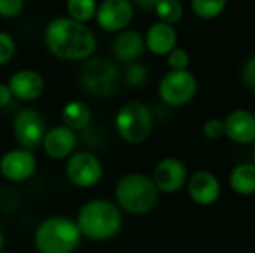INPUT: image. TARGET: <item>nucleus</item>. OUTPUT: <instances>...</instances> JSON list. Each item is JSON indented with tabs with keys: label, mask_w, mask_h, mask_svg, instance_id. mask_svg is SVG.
Instances as JSON below:
<instances>
[{
	"label": "nucleus",
	"mask_w": 255,
	"mask_h": 253,
	"mask_svg": "<svg viewBox=\"0 0 255 253\" xmlns=\"http://www.w3.org/2000/svg\"><path fill=\"white\" fill-rule=\"evenodd\" d=\"M45 45L58 60L84 61L90 60L96 51L97 40L87 24L69 16H58L45 27Z\"/></svg>",
	"instance_id": "f257e3e1"
},
{
	"label": "nucleus",
	"mask_w": 255,
	"mask_h": 253,
	"mask_svg": "<svg viewBox=\"0 0 255 253\" xmlns=\"http://www.w3.org/2000/svg\"><path fill=\"white\" fill-rule=\"evenodd\" d=\"M82 239L103 243L114 240L123 230L124 216L115 201L93 198L81 206L75 218Z\"/></svg>",
	"instance_id": "f03ea898"
},
{
	"label": "nucleus",
	"mask_w": 255,
	"mask_h": 253,
	"mask_svg": "<svg viewBox=\"0 0 255 253\" xmlns=\"http://www.w3.org/2000/svg\"><path fill=\"white\" fill-rule=\"evenodd\" d=\"M82 242L76 221L64 215H52L37 224L33 246L37 253H75Z\"/></svg>",
	"instance_id": "7ed1b4c3"
},
{
	"label": "nucleus",
	"mask_w": 255,
	"mask_h": 253,
	"mask_svg": "<svg viewBox=\"0 0 255 253\" xmlns=\"http://www.w3.org/2000/svg\"><path fill=\"white\" fill-rule=\"evenodd\" d=\"M160 197L152 177L143 173H127L115 185L114 201L123 213L142 216L149 213Z\"/></svg>",
	"instance_id": "20e7f679"
},
{
	"label": "nucleus",
	"mask_w": 255,
	"mask_h": 253,
	"mask_svg": "<svg viewBox=\"0 0 255 253\" xmlns=\"http://www.w3.org/2000/svg\"><path fill=\"white\" fill-rule=\"evenodd\" d=\"M115 131L128 145L143 143L152 131V112L143 101L133 100L123 104L115 113Z\"/></svg>",
	"instance_id": "39448f33"
},
{
	"label": "nucleus",
	"mask_w": 255,
	"mask_h": 253,
	"mask_svg": "<svg viewBox=\"0 0 255 253\" xmlns=\"http://www.w3.org/2000/svg\"><path fill=\"white\" fill-rule=\"evenodd\" d=\"M120 81L117 66L105 58L91 57L85 61L81 72V84L94 97H109L115 92Z\"/></svg>",
	"instance_id": "423d86ee"
},
{
	"label": "nucleus",
	"mask_w": 255,
	"mask_h": 253,
	"mask_svg": "<svg viewBox=\"0 0 255 253\" xmlns=\"http://www.w3.org/2000/svg\"><path fill=\"white\" fill-rule=\"evenodd\" d=\"M103 164L90 151H76L64 161V174L69 183L81 189L97 186L103 179Z\"/></svg>",
	"instance_id": "0eeeda50"
},
{
	"label": "nucleus",
	"mask_w": 255,
	"mask_h": 253,
	"mask_svg": "<svg viewBox=\"0 0 255 253\" xmlns=\"http://www.w3.org/2000/svg\"><path fill=\"white\" fill-rule=\"evenodd\" d=\"M48 128L46 118L34 107H22L12 118V134L18 148H40Z\"/></svg>",
	"instance_id": "6e6552de"
},
{
	"label": "nucleus",
	"mask_w": 255,
	"mask_h": 253,
	"mask_svg": "<svg viewBox=\"0 0 255 253\" xmlns=\"http://www.w3.org/2000/svg\"><path fill=\"white\" fill-rule=\"evenodd\" d=\"M197 92V79L190 70L167 72L158 85L161 101L170 107H181L190 103Z\"/></svg>",
	"instance_id": "1a4fd4ad"
},
{
	"label": "nucleus",
	"mask_w": 255,
	"mask_h": 253,
	"mask_svg": "<svg viewBox=\"0 0 255 253\" xmlns=\"http://www.w3.org/2000/svg\"><path fill=\"white\" fill-rule=\"evenodd\" d=\"M37 171V158L34 151L13 148L0 157V176L9 183H24Z\"/></svg>",
	"instance_id": "9d476101"
},
{
	"label": "nucleus",
	"mask_w": 255,
	"mask_h": 253,
	"mask_svg": "<svg viewBox=\"0 0 255 253\" xmlns=\"http://www.w3.org/2000/svg\"><path fill=\"white\" fill-rule=\"evenodd\" d=\"M152 180L160 192L176 194L188 183V169L185 163L176 157H167L157 163Z\"/></svg>",
	"instance_id": "9b49d317"
},
{
	"label": "nucleus",
	"mask_w": 255,
	"mask_h": 253,
	"mask_svg": "<svg viewBox=\"0 0 255 253\" xmlns=\"http://www.w3.org/2000/svg\"><path fill=\"white\" fill-rule=\"evenodd\" d=\"M76 146L78 133L63 124L49 127L40 145L45 155L54 161H66L76 152Z\"/></svg>",
	"instance_id": "f8f14e48"
},
{
	"label": "nucleus",
	"mask_w": 255,
	"mask_h": 253,
	"mask_svg": "<svg viewBox=\"0 0 255 253\" xmlns=\"http://www.w3.org/2000/svg\"><path fill=\"white\" fill-rule=\"evenodd\" d=\"M12 91L15 100L22 103H31L39 100L46 89V82L43 76L31 69H21L12 73L6 82Z\"/></svg>",
	"instance_id": "ddd939ff"
},
{
	"label": "nucleus",
	"mask_w": 255,
	"mask_h": 253,
	"mask_svg": "<svg viewBox=\"0 0 255 253\" xmlns=\"http://www.w3.org/2000/svg\"><path fill=\"white\" fill-rule=\"evenodd\" d=\"M134 6L130 0H103L96 12V21L105 31H121L130 24Z\"/></svg>",
	"instance_id": "4468645a"
},
{
	"label": "nucleus",
	"mask_w": 255,
	"mask_h": 253,
	"mask_svg": "<svg viewBox=\"0 0 255 253\" xmlns=\"http://www.w3.org/2000/svg\"><path fill=\"white\" fill-rule=\"evenodd\" d=\"M187 191L194 204L209 207L214 206L221 197V182L214 173L199 170L188 177Z\"/></svg>",
	"instance_id": "2eb2a0df"
},
{
	"label": "nucleus",
	"mask_w": 255,
	"mask_h": 253,
	"mask_svg": "<svg viewBox=\"0 0 255 253\" xmlns=\"http://www.w3.org/2000/svg\"><path fill=\"white\" fill-rule=\"evenodd\" d=\"M226 137L238 145L255 143V113L248 109H235L224 118Z\"/></svg>",
	"instance_id": "dca6fc26"
},
{
	"label": "nucleus",
	"mask_w": 255,
	"mask_h": 253,
	"mask_svg": "<svg viewBox=\"0 0 255 253\" xmlns=\"http://www.w3.org/2000/svg\"><path fill=\"white\" fill-rule=\"evenodd\" d=\"M178 34L173 25L166 22H154L145 36V45L154 55H167L176 48Z\"/></svg>",
	"instance_id": "f3484780"
},
{
	"label": "nucleus",
	"mask_w": 255,
	"mask_h": 253,
	"mask_svg": "<svg viewBox=\"0 0 255 253\" xmlns=\"http://www.w3.org/2000/svg\"><path fill=\"white\" fill-rule=\"evenodd\" d=\"M146 45L145 37L136 30L121 31L114 42V54L126 63H134L143 54Z\"/></svg>",
	"instance_id": "a211bd4d"
},
{
	"label": "nucleus",
	"mask_w": 255,
	"mask_h": 253,
	"mask_svg": "<svg viewBox=\"0 0 255 253\" xmlns=\"http://www.w3.org/2000/svg\"><path fill=\"white\" fill-rule=\"evenodd\" d=\"M60 119L61 124L67 128L73 130L75 133H81L90 127L93 121V112L85 101L70 100L63 106L60 112Z\"/></svg>",
	"instance_id": "6ab92c4d"
},
{
	"label": "nucleus",
	"mask_w": 255,
	"mask_h": 253,
	"mask_svg": "<svg viewBox=\"0 0 255 253\" xmlns=\"http://www.w3.org/2000/svg\"><path fill=\"white\" fill-rule=\"evenodd\" d=\"M230 188L242 197L255 194V163L238 164L229 176Z\"/></svg>",
	"instance_id": "aec40b11"
},
{
	"label": "nucleus",
	"mask_w": 255,
	"mask_h": 253,
	"mask_svg": "<svg viewBox=\"0 0 255 253\" xmlns=\"http://www.w3.org/2000/svg\"><path fill=\"white\" fill-rule=\"evenodd\" d=\"M66 7H67L69 18L87 24L90 19L96 18L99 4L96 0H67Z\"/></svg>",
	"instance_id": "412c9836"
},
{
	"label": "nucleus",
	"mask_w": 255,
	"mask_h": 253,
	"mask_svg": "<svg viewBox=\"0 0 255 253\" xmlns=\"http://www.w3.org/2000/svg\"><path fill=\"white\" fill-rule=\"evenodd\" d=\"M154 12L161 22L173 25L184 16V6L179 0H158Z\"/></svg>",
	"instance_id": "4be33fe9"
},
{
	"label": "nucleus",
	"mask_w": 255,
	"mask_h": 253,
	"mask_svg": "<svg viewBox=\"0 0 255 253\" xmlns=\"http://www.w3.org/2000/svg\"><path fill=\"white\" fill-rule=\"evenodd\" d=\"M227 6V0H191L193 12L202 19H214L220 16Z\"/></svg>",
	"instance_id": "5701e85b"
},
{
	"label": "nucleus",
	"mask_w": 255,
	"mask_h": 253,
	"mask_svg": "<svg viewBox=\"0 0 255 253\" xmlns=\"http://www.w3.org/2000/svg\"><path fill=\"white\" fill-rule=\"evenodd\" d=\"M146 78H148V70L145 69V66L139 63H131L124 73V81L130 86H142L146 82Z\"/></svg>",
	"instance_id": "b1692460"
},
{
	"label": "nucleus",
	"mask_w": 255,
	"mask_h": 253,
	"mask_svg": "<svg viewBox=\"0 0 255 253\" xmlns=\"http://www.w3.org/2000/svg\"><path fill=\"white\" fill-rule=\"evenodd\" d=\"M166 57H167V66L170 67V70H173V72L188 70V66H190V54L185 49L175 48Z\"/></svg>",
	"instance_id": "393cba45"
},
{
	"label": "nucleus",
	"mask_w": 255,
	"mask_h": 253,
	"mask_svg": "<svg viewBox=\"0 0 255 253\" xmlns=\"http://www.w3.org/2000/svg\"><path fill=\"white\" fill-rule=\"evenodd\" d=\"M202 133L206 139L209 140H218L226 137V125H224V119L220 118H209L208 121H205L203 127H202Z\"/></svg>",
	"instance_id": "a878e982"
},
{
	"label": "nucleus",
	"mask_w": 255,
	"mask_h": 253,
	"mask_svg": "<svg viewBox=\"0 0 255 253\" xmlns=\"http://www.w3.org/2000/svg\"><path fill=\"white\" fill-rule=\"evenodd\" d=\"M16 51V45L13 37L6 33V31H0V66L7 64Z\"/></svg>",
	"instance_id": "bb28decb"
},
{
	"label": "nucleus",
	"mask_w": 255,
	"mask_h": 253,
	"mask_svg": "<svg viewBox=\"0 0 255 253\" xmlns=\"http://www.w3.org/2000/svg\"><path fill=\"white\" fill-rule=\"evenodd\" d=\"M24 9V0H0V16L15 18Z\"/></svg>",
	"instance_id": "cd10ccee"
},
{
	"label": "nucleus",
	"mask_w": 255,
	"mask_h": 253,
	"mask_svg": "<svg viewBox=\"0 0 255 253\" xmlns=\"http://www.w3.org/2000/svg\"><path fill=\"white\" fill-rule=\"evenodd\" d=\"M242 81H244V84L250 89H254L255 91V55L251 57L244 64V69H242Z\"/></svg>",
	"instance_id": "c85d7f7f"
},
{
	"label": "nucleus",
	"mask_w": 255,
	"mask_h": 253,
	"mask_svg": "<svg viewBox=\"0 0 255 253\" xmlns=\"http://www.w3.org/2000/svg\"><path fill=\"white\" fill-rule=\"evenodd\" d=\"M13 95H12V91L9 88L7 84H3L0 82V109H6L12 104L13 101Z\"/></svg>",
	"instance_id": "c756f323"
},
{
	"label": "nucleus",
	"mask_w": 255,
	"mask_h": 253,
	"mask_svg": "<svg viewBox=\"0 0 255 253\" xmlns=\"http://www.w3.org/2000/svg\"><path fill=\"white\" fill-rule=\"evenodd\" d=\"M133 6H137L140 10H154L158 0H131Z\"/></svg>",
	"instance_id": "7c9ffc66"
},
{
	"label": "nucleus",
	"mask_w": 255,
	"mask_h": 253,
	"mask_svg": "<svg viewBox=\"0 0 255 253\" xmlns=\"http://www.w3.org/2000/svg\"><path fill=\"white\" fill-rule=\"evenodd\" d=\"M4 248H6V236H4V233L0 230V253H3Z\"/></svg>",
	"instance_id": "2f4dec72"
},
{
	"label": "nucleus",
	"mask_w": 255,
	"mask_h": 253,
	"mask_svg": "<svg viewBox=\"0 0 255 253\" xmlns=\"http://www.w3.org/2000/svg\"><path fill=\"white\" fill-rule=\"evenodd\" d=\"M253 154H254V161H255V143H254V151H253Z\"/></svg>",
	"instance_id": "473e14b6"
}]
</instances>
